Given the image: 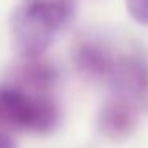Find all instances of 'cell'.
Instances as JSON below:
<instances>
[{"mask_svg": "<svg viewBox=\"0 0 148 148\" xmlns=\"http://www.w3.org/2000/svg\"><path fill=\"white\" fill-rule=\"evenodd\" d=\"M59 121V110L48 97H29L16 89L0 91V124L48 134Z\"/></svg>", "mask_w": 148, "mask_h": 148, "instance_id": "6da1fadb", "label": "cell"}, {"mask_svg": "<svg viewBox=\"0 0 148 148\" xmlns=\"http://www.w3.org/2000/svg\"><path fill=\"white\" fill-rule=\"evenodd\" d=\"M13 29L19 49L34 59L48 48L56 32L49 24H46L42 18H38L26 7L18 11Z\"/></svg>", "mask_w": 148, "mask_h": 148, "instance_id": "7a4b0ae2", "label": "cell"}, {"mask_svg": "<svg viewBox=\"0 0 148 148\" xmlns=\"http://www.w3.org/2000/svg\"><path fill=\"white\" fill-rule=\"evenodd\" d=\"M137 126V110L129 97L115 96L102 105L99 113V129L105 137L123 140Z\"/></svg>", "mask_w": 148, "mask_h": 148, "instance_id": "3957f363", "label": "cell"}, {"mask_svg": "<svg viewBox=\"0 0 148 148\" xmlns=\"http://www.w3.org/2000/svg\"><path fill=\"white\" fill-rule=\"evenodd\" d=\"M75 64L84 75L92 78L110 77L115 67L112 56L94 43H83L75 49Z\"/></svg>", "mask_w": 148, "mask_h": 148, "instance_id": "277c9868", "label": "cell"}, {"mask_svg": "<svg viewBox=\"0 0 148 148\" xmlns=\"http://www.w3.org/2000/svg\"><path fill=\"white\" fill-rule=\"evenodd\" d=\"M129 16L137 24L148 26V0H124Z\"/></svg>", "mask_w": 148, "mask_h": 148, "instance_id": "5b68a950", "label": "cell"}, {"mask_svg": "<svg viewBox=\"0 0 148 148\" xmlns=\"http://www.w3.org/2000/svg\"><path fill=\"white\" fill-rule=\"evenodd\" d=\"M0 148H16L14 140L8 134H5L2 131H0Z\"/></svg>", "mask_w": 148, "mask_h": 148, "instance_id": "8992f818", "label": "cell"}]
</instances>
